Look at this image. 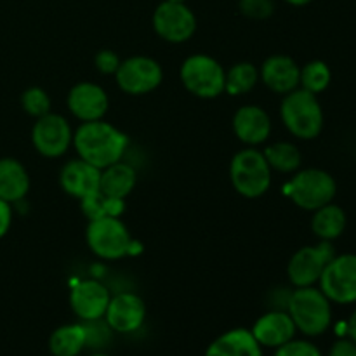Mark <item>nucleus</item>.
<instances>
[{
	"label": "nucleus",
	"mask_w": 356,
	"mask_h": 356,
	"mask_svg": "<svg viewBox=\"0 0 356 356\" xmlns=\"http://www.w3.org/2000/svg\"><path fill=\"white\" fill-rule=\"evenodd\" d=\"M127 145V136L104 120L83 122L73 134V146L80 159L101 170L120 162Z\"/></svg>",
	"instance_id": "nucleus-1"
},
{
	"label": "nucleus",
	"mask_w": 356,
	"mask_h": 356,
	"mask_svg": "<svg viewBox=\"0 0 356 356\" xmlns=\"http://www.w3.org/2000/svg\"><path fill=\"white\" fill-rule=\"evenodd\" d=\"M287 313L291 315L296 329L306 336H320L332 322V308L327 296L320 289L298 287L287 302Z\"/></svg>",
	"instance_id": "nucleus-2"
},
{
	"label": "nucleus",
	"mask_w": 356,
	"mask_h": 356,
	"mask_svg": "<svg viewBox=\"0 0 356 356\" xmlns=\"http://www.w3.org/2000/svg\"><path fill=\"white\" fill-rule=\"evenodd\" d=\"M280 117L292 136L299 139H315L323 129V111L316 94L294 89L282 101Z\"/></svg>",
	"instance_id": "nucleus-3"
},
{
	"label": "nucleus",
	"mask_w": 356,
	"mask_h": 356,
	"mask_svg": "<svg viewBox=\"0 0 356 356\" xmlns=\"http://www.w3.org/2000/svg\"><path fill=\"white\" fill-rule=\"evenodd\" d=\"M229 177L235 191L245 198L263 197L271 184V167L263 152L245 148L236 153L229 163Z\"/></svg>",
	"instance_id": "nucleus-4"
},
{
	"label": "nucleus",
	"mask_w": 356,
	"mask_h": 356,
	"mask_svg": "<svg viewBox=\"0 0 356 356\" xmlns=\"http://www.w3.org/2000/svg\"><path fill=\"white\" fill-rule=\"evenodd\" d=\"M289 198L298 207L313 211L330 204L336 197L337 184L329 172L322 169L299 170L285 188Z\"/></svg>",
	"instance_id": "nucleus-5"
},
{
	"label": "nucleus",
	"mask_w": 356,
	"mask_h": 356,
	"mask_svg": "<svg viewBox=\"0 0 356 356\" xmlns=\"http://www.w3.org/2000/svg\"><path fill=\"white\" fill-rule=\"evenodd\" d=\"M226 72L207 54H193L181 65V82L188 92L202 99H214L225 92Z\"/></svg>",
	"instance_id": "nucleus-6"
},
{
	"label": "nucleus",
	"mask_w": 356,
	"mask_h": 356,
	"mask_svg": "<svg viewBox=\"0 0 356 356\" xmlns=\"http://www.w3.org/2000/svg\"><path fill=\"white\" fill-rule=\"evenodd\" d=\"M86 238L89 249L101 259H120L132 249L131 233L118 218H101L90 221Z\"/></svg>",
	"instance_id": "nucleus-7"
},
{
	"label": "nucleus",
	"mask_w": 356,
	"mask_h": 356,
	"mask_svg": "<svg viewBox=\"0 0 356 356\" xmlns=\"http://www.w3.org/2000/svg\"><path fill=\"white\" fill-rule=\"evenodd\" d=\"M320 291L337 305L356 302V254L334 256L320 277Z\"/></svg>",
	"instance_id": "nucleus-8"
},
{
	"label": "nucleus",
	"mask_w": 356,
	"mask_h": 356,
	"mask_svg": "<svg viewBox=\"0 0 356 356\" xmlns=\"http://www.w3.org/2000/svg\"><path fill=\"white\" fill-rule=\"evenodd\" d=\"M117 86L131 96H141L155 90L162 83V66L148 56H132L120 63L115 73Z\"/></svg>",
	"instance_id": "nucleus-9"
},
{
	"label": "nucleus",
	"mask_w": 356,
	"mask_h": 356,
	"mask_svg": "<svg viewBox=\"0 0 356 356\" xmlns=\"http://www.w3.org/2000/svg\"><path fill=\"white\" fill-rule=\"evenodd\" d=\"M153 28L163 40L183 44L193 37L197 30V17L184 2L163 0L153 13Z\"/></svg>",
	"instance_id": "nucleus-10"
},
{
	"label": "nucleus",
	"mask_w": 356,
	"mask_h": 356,
	"mask_svg": "<svg viewBox=\"0 0 356 356\" xmlns=\"http://www.w3.org/2000/svg\"><path fill=\"white\" fill-rule=\"evenodd\" d=\"M334 256H336V252H334V247L330 245V242L302 247L289 261V280L296 287H312L320 280L323 270Z\"/></svg>",
	"instance_id": "nucleus-11"
},
{
	"label": "nucleus",
	"mask_w": 356,
	"mask_h": 356,
	"mask_svg": "<svg viewBox=\"0 0 356 356\" xmlns=\"http://www.w3.org/2000/svg\"><path fill=\"white\" fill-rule=\"evenodd\" d=\"M31 143L40 155L58 159L65 155L73 143L72 127L61 115L47 113L35 122L31 129Z\"/></svg>",
	"instance_id": "nucleus-12"
},
{
	"label": "nucleus",
	"mask_w": 356,
	"mask_h": 356,
	"mask_svg": "<svg viewBox=\"0 0 356 356\" xmlns=\"http://www.w3.org/2000/svg\"><path fill=\"white\" fill-rule=\"evenodd\" d=\"M110 292L96 280H82L73 285L70 292V306L73 313L83 322L101 320L110 305Z\"/></svg>",
	"instance_id": "nucleus-13"
},
{
	"label": "nucleus",
	"mask_w": 356,
	"mask_h": 356,
	"mask_svg": "<svg viewBox=\"0 0 356 356\" xmlns=\"http://www.w3.org/2000/svg\"><path fill=\"white\" fill-rule=\"evenodd\" d=\"M104 318H106L108 327L115 332H136L146 318V306L139 296L132 292H122L110 299Z\"/></svg>",
	"instance_id": "nucleus-14"
},
{
	"label": "nucleus",
	"mask_w": 356,
	"mask_h": 356,
	"mask_svg": "<svg viewBox=\"0 0 356 356\" xmlns=\"http://www.w3.org/2000/svg\"><path fill=\"white\" fill-rule=\"evenodd\" d=\"M110 99L104 89L92 82H80L72 87L68 94V110L80 122L103 120Z\"/></svg>",
	"instance_id": "nucleus-15"
},
{
	"label": "nucleus",
	"mask_w": 356,
	"mask_h": 356,
	"mask_svg": "<svg viewBox=\"0 0 356 356\" xmlns=\"http://www.w3.org/2000/svg\"><path fill=\"white\" fill-rule=\"evenodd\" d=\"M233 132L245 145H261L270 138V115L256 104H247V106L238 108L236 113L233 115Z\"/></svg>",
	"instance_id": "nucleus-16"
},
{
	"label": "nucleus",
	"mask_w": 356,
	"mask_h": 356,
	"mask_svg": "<svg viewBox=\"0 0 356 356\" xmlns=\"http://www.w3.org/2000/svg\"><path fill=\"white\" fill-rule=\"evenodd\" d=\"M301 68L289 56H271L261 66V79L264 86L277 94H289L299 86Z\"/></svg>",
	"instance_id": "nucleus-17"
},
{
	"label": "nucleus",
	"mask_w": 356,
	"mask_h": 356,
	"mask_svg": "<svg viewBox=\"0 0 356 356\" xmlns=\"http://www.w3.org/2000/svg\"><path fill=\"white\" fill-rule=\"evenodd\" d=\"M296 325L287 312H270L261 316L252 327V336L261 346L280 348L296 336Z\"/></svg>",
	"instance_id": "nucleus-18"
},
{
	"label": "nucleus",
	"mask_w": 356,
	"mask_h": 356,
	"mask_svg": "<svg viewBox=\"0 0 356 356\" xmlns=\"http://www.w3.org/2000/svg\"><path fill=\"white\" fill-rule=\"evenodd\" d=\"M99 179L101 169L90 165L82 159L68 162L59 174V183L63 190L80 200L92 191L99 190Z\"/></svg>",
	"instance_id": "nucleus-19"
},
{
	"label": "nucleus",
	"mask_w": 356,
	"mask_h": 356,
	"mask_svg": "<svg viewBox=\"0 0 356 356\" xmlns=\"http://www.w3.org/2000/svg\"><path fill=\"white\" fill-rule=\"evenodd\" d=\"M205 356H263V351L250 330L233 329L212 341Z\"/></svg>",
	"instance_id": "nucleus-20"
},
{
	"label": "nucleus",
	"mask_w": 356,
	"mask_h": 356,
	"mask_svg": "<svg viewBox=\"0 0 356 356\" xmlns=\"http://www.w3.org/2000/svg\"><path fill=\"white\" fill-rule=\"evenodd\" d=\"M30 190V176L16 159H0V198L7 204L19 202Z\"/></svg>",
	"instance_id": "nucleus-21"
},
{
	"label": "nucleus",
	"mask_w": 356,
	"mask_h": 356,
	"mask_svg": "<svg viewBox=\"0 0 356 356\" xmlns=\"http://www.w3.org/2000/svg\"><path fill=\"white\" fill-rule=\"evenodd\" d=\"M136 179H138V174H136L134 167L122 162L111 163L106 169L101 170L99 190L111 195V197L125 200V197L134 190Z\"/></svg>",
	"instance_id": "nucleus-22"
},
{
	"label": "nucleus",
	"mask_w": 356,
	"mask_h": 356,
	"mask_svg": "<svg viewBox=\"0 0 356 356\" xmlns=\"http://www.w3.org/2000/svg\"><path fill=\"white\" fill-rule=\"evenodd\" d=\"M87 346V330L82 323H70L56 329L49 337L52 356H79Z\"/></svg>",
	"instance_id": "nucleus-23"
},
{
	"label": "nucleus",
	"mask_w": 356,
	"mask_h": 356,
	"mask_svg": "<svg viewBox=\"0 0 356 356\" xmlns=\"http://www.w3.org/2000/svg\"><path fill=\"white\" fill-rule=\"evenodd\" d=\"M346 228V214L339 205L332 202L316 209L312 219V229L322 242H332L339 238Z\"/></svg>",
	"instance_id": "nucleus-24"
},
{
	"label": "nucleus",
	"mask_w": 356,
	"mask_h": 356,
	"mask_svg": "<svg viewBox=\"0 0 356 356\" xmlns=\"http://www.w3.org/2000/svg\"><path fill=\"white\" fill-rule=\"evenodd\" d=\"M80 202H82L80 207H82L83 216L89 221L101 218H120L125 211V204L122 198L111 197V195L104 193L103 190L92 191Z\"/></svg>",
	"instance_id": "nucleus-25"
},
{
	"label": "nucleus",
	"mask_w": 356,
	"mask_h": 356,
	"mask_svg": "<svg viewBox=\"0 0 356 356\" xmlns=\"http://www.w3.org/2000/svg\"><path fill=\"white\" fill-rule=\"evenodd\" d=\"M264 159H266L268 165L271 170H278V172H294L301 167V152L298 146L292 143H275V145L268 146L263 152Z\"/></svg>",
	"instance_id": "nucleus-26"
},
{
	"label": "nucleus",
	"mask_w": 356,
	"mask_h": 356,
	"mask_svg": "<svg viewBox=\"0 0 356 356\" xmlns=\"http://www.w3.org/2000/svg\"><path fill=\"white\" fill-rule=\"evenodd\" d=\"M259 80V72L252 63H238L232 66L225 75V90L232 96L250 92Z\"/></svg>",
	"instance_id": "nucleus-27"
},
{
	"label": "nucleus",
	"mask_w": 356,
	"mask_h": 356,
	"mask_svg": "<svg viewBox=\"0 0 356 356\" xmlns=\"http://www.w3.org/2000/svg\"><path fill=\"white\" fill-rule=\"evenodd\" d=\"M332 80V73L327 63L323 61H312L301 68V76H299V86L301 89L308 90L312 94H320L329 87Z\"/></svg>",
	"instance_id": "nucleus-28"
},
{
	"label": "nucleus",
	"mask_w": 356,
	"mask_h": 356,
	"mask_svg": "<svg viewBox=\"0 0 356 356\" xmlns=\"http://www.w3.org/2000/svg\"><path fill=\"white\" fill-rule=\"evenodd\" d=\"M21 104L30 117L40 118L51 113V97L40 87H30V89L24 90L23 96H21Z\"/></svg>",
	"instance_id": "nucleus-29"
},
{
	"label": "nucleus",
	"mask_w": 356,
	"mask_h": 356,
	"mask_svg": "<svg viewBox=\"0 0 356 356\" xmlns=\"http://www.w3.org/2000/svg\"><path fill=\"white\" fill-rule=\"evenodd\" d=\"M240 13L250 19H268L275 10L273 0H240Z\"/></svg>",
	"instance_id": "nucleus-30"
},
{
	"label": "nucleus",
	"mask_w": 356,
	"mask_h": 356,
	"mask_svg": "<svg viewBox=\"0 0 356 356\" xmlns=\"http://www.w3.org/2000/svg\"><path fill=\"white\" fill-rule=\"evenodd\" d=\"M275 356H322L318 348L315 344L308 343V341H289V343L282 344L277 348Z\"/></svg>",
	"instance_id": "nucleus-31"
},
{
	"label": "nucleus",
	"mask_w": 356,
	"mask_h": 356,
	"mask_svg": "<svg viewBox=\"0 0 356 356\" xmlns=\"http://www.w3.org/2000/svg\"><path fill=\"white\" fill-rule=\"evenodd\" d=\"M94 63H96V68L99 70L101 73H104V75H111V73H113L115 75L122 61L113 51H99L96 54Z\"/></svg>",
	"instance_id": "nucleus-32"
},
{
	"label": "nucleus",
	"mask_w": 356,
	"mask_h": 356,
	"mask_svg": "<svg viewBox=\"0 0 356 356\" xmlns=\"http://www.w3.org/2000/svg\"><path fill=\"white\" fill-rule=\"evenodd\" d=\"M13 222V211H10V204L0 198V238L7 235Z\"/></svg>",
	"instance_id": "nucleus-33"
},
{
	"label": "nucleus",
	"mask_w": 356,
	"mask_h": 356,
	"mask_svg": "<svg viewBox=\"0 0 356 356\" xmlns=\"http://www.w3.org/2000/svg\"><path fill=\"white\" fill-rule=\"evenodd\" d=\"M329 356H356V343L351 339H341L330 350Z\"/></svg>",
	"instance_id": "nucleus-34"
},
{
	"label": "nucleus",
	"mask_w": 356,
	"mask_h": 356,
	"mask_svg": "<svg viewBox=\"0 0 356 356\" xmlns=\"http://www.w3.org/2000/svg\"><path fill=\"white\" fill-rule=\"evenodd\" d=\"M348 334H350L351 341L356 343V309L353 312V315H351L350 322H348Z\"/></svg>",
	"instance_id": "nucleus-35"
},
{
	"label": "nucleus",
	"mask_w": 356,
	"mask_h": 356,
	"mask_svg": "<svg viewBox=\"0 0 356 356\" xmlns=\"http://www.w3.org/2000/svg\"><path fill=\"white\" fill-rule=\"evenodd\" d=\"M285 2L291 3V6L301 7V6H308V3H312L313 0H285Z\"/></svg>",
	"instance_id": "nucleus-36"
},
{
	"label": "nucleus",
	"mask_w": 356,
	"mask_h": 356,
	"mask_svg": "<svg viewBox=\"0 0 356 356\" xmlns=\"http://www.w3.org/2000/svg\"><path fill=\"white\" fill-rule=\"evenodd\" d=\"M90 356H108V355H104V353H94V355H90Z\"/></svg>",
	"instance_id": "nucleus-37"
},
{
	"label": "nucleus",
	"mask_w": 356,
	"mask_h": 356,
	"mask_svg": "<svg viewBox=\"0 0 356 356\" xmlns=\"http://www.w3.org/2000/svg\"><path fill=\"white\" fill-rule=\"evenodd\" d=\"M170 2H186V0H170Z\"/></svg>",
	"instance_id": "nucleus-38"
}]
</instances>
